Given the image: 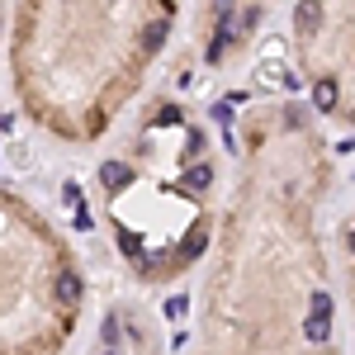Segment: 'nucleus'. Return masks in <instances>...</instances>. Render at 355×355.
I'll return each mask as SVG.
<instances>
[{"label": "nucleus", "instance_id": "obj_10", "mask_svg": "<svg viewBox=\"0 0 355 355\" xmlns=\"http://www.w3.org/2000/svg\"><path fill=\"white\" fill-rule=\"evenodd\" d=\"M62 199H67V204H81V185H76V180H67V185H62Z\"/></svg>", "mask_w": 355, "mask_h": 355}, {"label": "nucleus", "instance_id": "obj_5", "mask_svg": "<svg viewBox=\"0 0 355 355\" xmlns=\"http://www.w3.org/2000/svg\"><path fill=\"white\" fill-rule=\"evenodd\" d=\"M303 336H308V341H327L331 336V318H308V322H303Z\"/></svg>", "mask_w": 355, "mask_h": 355}, {"label": "nucleus", "instance_id": "obj_4", "mask_svg": "<svg viewBox=\"0 0 355 355\" xmlns=\"http://www.w3.org/2000/svg\"><path fill=\"white\" fill-rule=\"evenodd\" d=\"M318 19H322L318 0H299V10H294V24H299V28H318Z\"/></svg>", "mask_w": 355, "mask_h": 355}, {"label": "nucleus", "instance_id": "obj_14", "mask_svg": "<svg viewBox=\"0 0 355 355\" xmlns=\"http://www.w3.org/2000/svg\"><path fill=\"white\" fill-rule=\"evenodd\" d=\"M346 246H351V256H355V227H351V237H346Z\"/></svg>", "mask_w": 355, "mask_h": 355}, {"label": "nucleus", "instance_id": "obj_12", "mask_svg": "<svg viewBox=\"0 0 355 355\" xmlns=\"http://www.w3.org/2000/svg\"><path fill=\"white\" fill-rule=\"evenodd\" d=\"M71 223H76V227H90L95 218H90V209H85V204H76V218H71Z\"/></svg>", "mask_w": 355, "mask_h": 355}, {"label": "nucleus", "instance_id": "obj_2", "mask_svg": "<svg viewBox=\"0 0 355 355\" xmlns=\"http://www.w3.org/2000/svg\"><path fill=\"white\" fill-rule=\"evenodd\" d=\"M128 180H133V171H128L123 162H105L100 166V185H105V190H119V185H128Z\"/></svg>", "mask_w": 355, "mask_h": 355}, {"label": "nucleus", "instance_id": "obj_6", "mask_svg": "<svg viewBox=\"0 0 355 355\" xmlns=\"http://www.w3.org/2000/svg\"><path fill=\"white\" fill-rule=\"evenodd\" d=\"M162 43H166V24H147V33H142V48H147V53H157Z\"/></svg>", "mask_w": 355, "mask_h": 355}, {"label": "nucleus", "instance_id": "obj_3", "mask_svg": "<svg viewBox=\"0 0 355 355\" xmlns=\"http://www.w3.org/2000/svg\"><path fill=\"white\" fill-rule=\"evenodd\" d=\"M57 299H62V303H76V299H81V275H71V270L57 275Z\"/></svg>", "mask_w": 355, "mask_h": 355}, {"label": "nucleus", "instance_id": "obj_11", "mask_svg": "<svg viewBox=\"0 0 355 355\" xmlns=\"http://www.w3.org/2000/svg\"><path fill=\"white\" fill-rule=\"evenodd\" d=\"M256 19H261V10H246V15H242V28H237V38H242L246 28H256Z\"/></svg>", "mask_w": 355, "mask_h": 355}, {"label": "nucleus", "instance_id": "obj_7", "mask_svg": "<svg viewBox=\"0 0 355 355\" xmlns=\"http://www.w3.org/2000/svg\"><path fill=\"white\" fill-rule=\"evenodd\" d=\"M308 318H331V294H313V303H308Z\"/></svg>", "mask_w": 355, "mask_h": 355}, {"label": "nucleus", "instance_id": "obj_9", "mask_svg": "<svg viewBox=\"0 0 355 355\" xmlns=\"http://www.w3.org/2000/svg\"><path fill=\"white\" fill-rule=\"evenodd\" d=\"M157 123H162V128H171V123H180V110H175V105H166V110L157 114Z\"/></svg>", "mask_w": 355, "mask_h": 355}, {"label": "nucleus", "instance_id": "obj_8", "mask_svg": "<svg viewBox=\"0 0 355 355\" xmlns=\"http://www.w3.org/2000/svg\"><path fill=\"white\" fill-rule=\"evenodd\" d=\"M185 180H190V185H199V190H204V185H209V180H214V171H209V162L190 166V171H185Z\"/></svg>", "mask_w": 355, "mask_h": 355}, {"label": "nucleus", "instance_id": "obj_13", "mask_svg": "<svg viewBox=\"0 0 355 355\" xmlns=\"http://www.w3.org/2000/svg\"><path fill=\"white\" fill-rule=\"evenodd\" d=\"M185 308H190L185 299H171V303H166V313H171V318H185Z\"/></svg>", "mask_w": 355, "mask_h": 355}, {"label": "nucleus", "instance_id": "obj_1", "mask_svg": "<svg viewBox=\"0 0 355 355\" xmlns=\"http://www.w3.org/2000/svg\"><path fill=\"white\" fill-rule=\"evenodd\" d=\"M313 105L322 114H331L336 105H341V85L331 81V76H322V81H313Z\"/></svg>", "mask_w": 355, "mask_h": 355}]
</instances>
